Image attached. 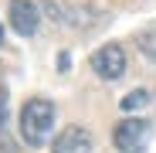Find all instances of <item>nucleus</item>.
Returning <instances> with one entry per match:
<instances>
[{
	"label": "nucleus",
	"instance_id": "obj_6",
	"mask_svg": "<svg viewBox=\"0 0 156 153\" xmlns=\"http://www.w3.org/2000/svg\"><path fill=\"white\" fill-rule=\"evenodd\" d=\"M136 48L143 51V55H146L149 61H156V27L139 31V34H136Z\"/></svg>",
	"mask_w": 156,
	"mask_h": 153
},
{
	"label": "nucleus",
	"instance_id": "obj_3",
	"mask_svg": "<svg viewBox=\"0 0 156 153\" xmlns=\"http://www.w3.org/2000/svg\"><path fill=\"white\" fill-rule=\"evenodd\" d=\"M88 68L98 75L102 82H119L122 75H126V51L119 44H102V48L92 51Z\"/></svg>",
	"mask_w": 156,
	"mask_h": 153
},
{
	"label": "nucleus",
	"instance_id": "obj_7",
	"mask_svg": "<svg viewBox=\"0 0 156 153\" xmlns=\"http://www.w3.org/2000/svg\"><path fill=\"white\" fill-rule=\"evenodd\" d=\"M146 102H149V92H146V89H133L129 95H122L119 106H122V112H133V109H143Z\"/></svg>",
	"mask_w": 156,
	"mask_h": 153
},
{
	"label": "nucleus",
	"instance_id": "obj_4",
	"mask_svg": "<svg viewBox=\"0 0 156 153\" xmlns=\"http://www.w3.org/2000/svg\"><path fill=\"white\" fill-rule=\"evenodd\" d=\"M37 24H41V14L34 0H10V27L20 38H31L37 31Z\"/></svg>",
	"mask_w": 156,
	"mask_h": 153
},
{
	"label": "nucleus",
	"instance_id": "obj_5",
	"mask_svg": "<svg viewBox=\"0 0 156 153\" xmlns=\"http://www.w3.org/2000/svg\"><path fill=\"white\" fill-rule=\"evenodd\" d=\"M95 143H92V133L82 129V126H68V129L58 133L55 140V150L51 153H92Z\"/></svg>",
	"mask_w": 156,
	"mask_h": 153
},
{
	"label": "nucleus",
	"instance_id": "obj_1",
	"mask_svg": "<svg viewBox=\"0 0 156 153\" xmlns=\"http://www.w3.org/2000/svg\"><path fill=\"white\" fill-rule=\"evenodd\" d=\"M55 133V106L48 99H27L20 109V140L27 146H44Z\"/></svg>",
	"mask_w": 156,
	"mask_h": 153
},
{
	"label": "nucleus",
	"instance_id": "obj_8",
	"mask_svg": "<svg viewBox=\"0 0 156 153\" xmlns=\"http://www.w3.org/2000/svg\"><path fill=\"white\" fill-rule=\"evenodd\" d=\"M58 65H61V71H68V65H71V58H68V51H61V58H58Z\"/></svg>",
	"mask_w": 156,
	"mask_h": 153
},
{
	"label": "nucleus",
	"instance_id": "obj_2",
	"mask_svg": "<svg viewBox=\"0 0 156 153\" xmlns=\"http://www.w3.org/2000/svg\"><path fill=\"white\" fill-rule=\"evenodd\" d=\"M149 140H153V126L146 119H139V116L136 119H122L115 126V133H112V143H115L119 153H143L149 146Z\"/></svg>",
	"mask_w": 156,
	"mask_h": 153
},
{
	"label": "nucleus",
	"instance_id": "obj_9",
	"mask_svg": "<svg viewBox=\"0 0 156 153\" xmlns=\"http://www.w3.org/2000/svg\"><path fill=\"white\" fill-rule=\"evenodd\" d=\"M0 41H4V27H0Z\"/></svg>",
	"mask_w": 156,
	"mask_h": 153
}]
</instances>
